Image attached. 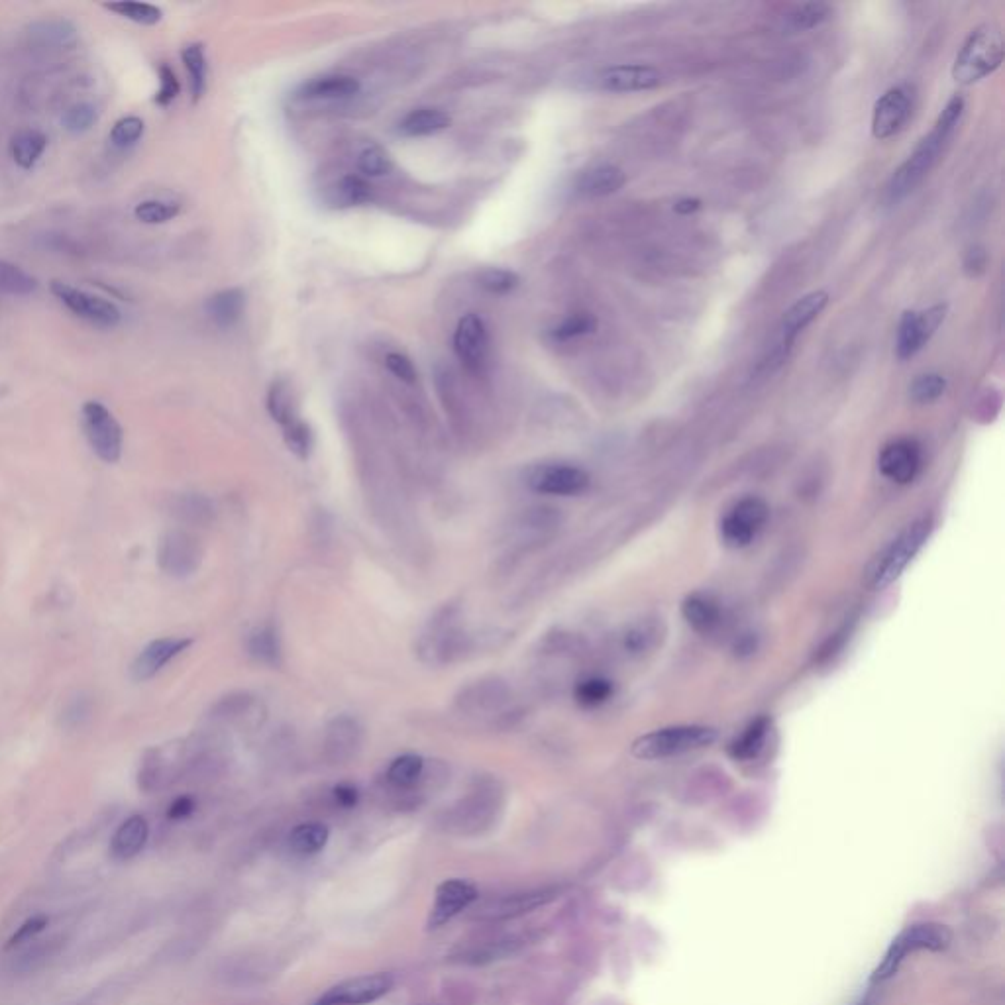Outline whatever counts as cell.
I'll return each mask as SVG.
<instances>
[{
  "label": "cell",
  "mask_w": 1005,
  "mask_h": 1005,
  "mask_svg": "<svg viewBox=\"0 0 1005 1005\" xmlns=\"http://www.w3.org/2000/svg\"><path fill=\"white\" fill-rule=\"evenodd\" d=\"M962 112H964V99L960 95H954L939 114L933 130L917 144L913 154L905 159L900 169L892 175L888 185V199L892 203H898L903 197H907L927 177V173L933 169V165L941 156L943 148L951 140L962 118Z\"/></svg>",
  "instance_id": "1"
},
{
  "label": "cell",
  "mask_w": 1005,
  "mask_h": 1005,
  "mask_svg": "<svg viewBox=\"0 0 1005 1005\" xmlns=\"http://www.w3.org/2000/svg\"><path fill=\"white\" fill-rule=\"evenodd\" d=\"M1004 61V38L1000 28L992 24L978 26L962 44L954 59L953 77L960 85H974L996 69Z\"/></svg>",
  "instance_id": "2"
},
{
  "label": "cell",
  "mask_w": 1005,
  "mask_h": 1005,
  "mask_svg": "<svg viewBox=\"0 0 1005 1005\" xmlns=\"http://www.w3.org/2000/svg\"><path fill=\"white\" fill-rule=\"evenodd\" d=\"M717 741V731L703 725H678L652 731L633 742V754L640 760H662L695 750H703Z\"/></svg>",
  "instance_id": "3"
},
{
  "label": "cell",
  "mask_w": 1005,
  "mask_h": 1005,
  "mask_svg": "<svg viewBox=\"0 0 1005 1005\" xmlns=\"http://www.w3.org/2000/svg\"><path fill=\"white\" fill-rule=\"evenodd\" d=\"M931 530L933 523L929 519H919L903 530L874 562L870 570V585L874 589H884L896 582L905 568L913 562V558L921 552L931 536Z\"/></svg>",
  "instance_id": "4"
},
{
  "label": "cell",
  "mask_w": 1005,
  "mask_h": 1005,
  "mask_svg": "<svg viewBox=\"0 0 1005 1005\" xmlns=\"http://www.w3.org/2000/svg\"><path fill=\"white\" fill-rule=\"evenodd\" d=\"M827 305H829V293L827 291H813V293L801 297L797 303H794L790 307V311L782 318V322H780L776 344L772 346L770 354L762 362V370H778L788 360L797 336L825 311Z\"/></svg>",
  "instance_id": "5"
},
{
  "label": "cell",
  "mask_w": 1005,
  "mask_h": 1005,
  "mask_svg": "<svg viewBox=\"0 0 1005 1005\" xmlns=\"http://www.w3.org/2000/svg\"><path fill=\"white\" fill-rule=\"evenodd\" d=\"M951 939H953V935L945 925L919 923V925L907 927L900 937L890 945L884 960L880 962V966L876 968V972L872 976V982H882V980L892 978L898 972V968L907 954L915 953V951H943L949 947Z\"/></svg>",
  "instance_id": "6"
},
{
  "label": "cell",
  "mask_w": 1005,
  "mask_h": 1005,
  "mask_svg": "<svg viewBox=\"0 0 1005 1005\" xmlns=\"http://www.w3.org/2000/svg\"><path fill=\"white\" fill-rule=\"evenodd\" d=\"M81 424L93 452L106 464H116L122 456L124 432L112 411L101 401H87L81 409Z\"/></svg>",
  "instance_id": "7"
},
{
  "label": "cell",
  "mask_w": 1005,
  "mask_h": 1005,
  "mask_svg": "<svg viewBox=\"0 0 1005 1005\" xmlns=\"http://www.w3.org/2000/svg\"><path fill=\"white\" fill-rule=\"evenodd\" d=\"M52 295L75 317L97 326V328H116L122 320L120 309L105 297L93 295L85 289H79L65 281H52Z\"/></svg>",
  "instance_id": "8"
},
{
  "label": "cell",
  "mask_w": 1005,
  "mask_h": 1005,
  "mask_svg": "<svg viewBox=\"0 0 1005 1005\" xmlns=\"http://www.w3.org/2000/svg\"><path fill=\"white\" fill-rule=\"evenodd\" d=\"M203 562V546L197 536L187 530H169L161 536L158 564L163 574L171 578L193 576Z\"/></svg>",
  "instance_id": "9"
},
{
  "label": "cell",
  "mask_w": 1005,
  "mask_h": 1005,
  "mask_svg": "<svg viewBox=\"0 0 1005 1005\" xmlns=\"http://www.w3.org/2000/svg\"><path fill=\"white\" fill-rule=\"evenodd\" d=\"M770 517L766 501L760 497H744L721 521V540L729 548H744L752 544L764 530Z\"/></svg>",
  "instance_id": "10"
},
{
  "label": "cell",
  "mask_w": 1005,
  "mask_h": 1005,
  "mask_svg": "<svg viewBox=\"0 0 1005 1005\" xmlns=\"http://www.w3.org/2000/svg\"><path fill=\"white\" fill-rule=\"evenodd\" d=\"M470 650V636L452 619V613L430 623L428 633L419 642V652L428 664H450Z\"/></svg>",
  "instance_id": "11"
},
{
  "label": "cell",
  "mask_w": 1005,
  "mask_h": 1005,
  "mask_svg": "<svg viewBox=\"0 0 1005 1005\" xmlns=\"http://www.w3.org/2000/svg\"><path fill=\"white\" fill-rule=\"evenodd\" d=\"M393 988L389 974L377 972L344 980L326 990L315 1005H368L385 998Z\"/></svg>",
  "instance_id": "12"
},
{
  "label": "cell",
  "mask_w": 1005,
  "mask_h": 1005,
  "mask_svg": "<svg viewBox=\"0 0 1005 1005\" xmlns=\"http://www.w3.org/2000/svg\"><path fill=\"white\" fill-rule=\"evenodd\" d=\"M945 313H947L945 305L931 307L923 313H917V311L903 313L900 328H898V340H896L898 358L909 360L915 354H919L925 348V344L931 340L935 330L941 326V322L945 320Z\"/></svg>",
  "instance_id": "13"
},
{
  "label": "cell",
  "mask_w": 1005,
  "mask_h": 1005,
  "mask_svg": "<svg viewBox=\"0 0 1005 1005\" xmlns=\"http://www.w3.org/2000/svg\"><path fill=\"white\" fill-rule=\"evenodd\" d=\"M913 108V93L907 85L886 91L874 105L872 112V134L876 140H888L896 136L907 124Z\"/></svg>",
  "instance_id": "14"
},
{
  "label": "cell",
  "mask_w": 1005,
  "mask_h": 1005,
  "mask_svg": "<svg viewBox=\"0 0 1005 1005\" xmlns=\"http://www.w3.org/2000/svg\"><path fill=\"white\" fill-rule=\"evenodd\" d=\"M591 483L589 474L570 464H550L534 470L529 477V487L542 495L572 497L587 491Z\"/></svg>",
  "instance_id": "15"
},
{
  "label": "cell",
  "mask_w": 1005,
  "mask_h": 1005,
  "mask_svg": "<svg viewBox=\"0 0 1005 1005\" xmlns=\"http://www.w3.org/2000/svg\"><path fill=\"white\" fill-rule=\"evenodd\" d=\"M193 638L187 636H163L152 640L132 662L130 676L134 682L142 684L156 678L159 672L177 656H181L187 648H191Z\"/></svg>",
  "instance_id": "16"
},
{
  "label": "cell",
  "mask_w": 1005,
  "mask_h": 1005,
  "mask_svg": "<svg viewBox=\"0 0 1005 1005\" xmlns=\"http://www.w3.org/2000/svg\"><path fill=\"white\" fill-rule=\"evenodd\" d=\"M454 350L460 362L472 373H479L485 368L489 356V334L485 322L474 313L460 318L454 332Z\"/></svg>",
  "instance_id": "17"
},
{
  "label": "cell",
  "mask_w": 1005,
  "mask_h": 1005,
  "mask_svg": "<svg viewBox=\"0 0 1005 1005\" xmlns=\"http://www.w3.org/2000/svg\"><path fill=\"white\" fill-rule=\"evenodd\" d=\"M477 900L474 884L466 880H446L436 888L434 903L428 915V929H438L460 915Z\"/></svg>",
  "instance_id": "18"
},
{
  "label": "cell",
  "mask_w": 1005,
  "mask_h": 1005,
  "mask_svg": "<svg viewBox=\"0 0 1005 1005\" xmlns=\"http://www.w3.org/2000/svg\"><path fill=\"white\" fill-rule=\"evenodd\" d=\"M878 468L882 476L898 485L911 483L919 470H921V448L915 440L900 438L890 442L880 458H878Z\"/></svg>",
  "instance_id": "19"
},
{
  "label": "cell",
  "mask_w": 1005,
  "mask_h": 1005,
  "mask_svg": "<svg viewBox=\"0 0 1005 1005\" xmlns=\"http://www.w3.org/2000/svg\"><path fill=\"white\" fill-rule=\"evenodd\" d=\"M662 83V75L652 65H615L607 67L599 75V87L609 93H638L656 89Z\"/></svg>",
  "instance_id": "20"
},
{
  "label": "cell",
  "mask_w": 1005,
  "mask_h": 1005,
  "mask_svg": "<svg viewBox=\"0 0 1005 1005\" xmlns=\"http://www.w3.org/2000/svg\"><path fill=\"white\" fill-rule=\"evenodd\" d=\"M28 44L42 52H67L79 42V34L73 22L65 18L38 20L28 26Z\"/></svg>",
  "instance_id": "21"
},
{
  "label": "cell",
  "mask_w": 1005,
  "mask_h": 1005,
  "mask_svg": "<svg viewBox=\"0 0 1005 1005\" xmlns=\"http://www.w3.org/2000/svg\"><path fill=\"white\" fill-rule=\"evenodd\" d=\"M362 746V727L356 719L342 715L330 721L324 735V754L332 762H346L358 754Z\"/></svg>",
  "instance_id": "22"
},
{
  "label": "cell",
  "mask_w": 1005,
  "mask_h": 1005,
  "mask_svg": "<svg viewBox=\"0 0 1005 1005\" xmlns=\"http://www.w3.org/2000/svg\"><path fill=\"white\" fill-rule=\"evenodd\" d=\"M360 89V81L352 75H322L303 83L295 95L303 101H336L356 97Z\"/></svg>",
  "instance_id": "23"
},
{
  "label": "cell",
  "mask_w": 1005,
  "mask_h": 1005,
  "mask_svg": "<svg viewBox=\"0 0 1005 1005\" xmlns=\"http://www.w3.org/2000/svg\"><path fill=\"white\" fill-rule=\"evenodd\" d=\"M148 839H150V825L146 817L132 815L126 821H122L114 831L110 841V854L120 862L132 860L148 845Z\"/></svg>",
  "instance_id": "24"
},
{
  "label": "cell",
  "mask_w": 1005,
  "mask_h": 1005,
  "mask_svg": "<svg viewBox=\"0 0 1005 1005\" xmlns=\"http://www.w3.org/2000/svg\"><path fill=\"white\" fill-rule=\"evenodd\" d=\"M627 183L623 169L617 165H595L582 173L578 181V191L583 197H607L617 193Z\"/></svg>",
  "instance_id": "25"
},
{
  "label": "cell",
  "mask_w": 1005,
  "mask_h": 1005,
  "mask_svg": "<svg viewBox=\"0 0 1005 1005\" xmlns=\"http://www.w3.org/2000/svg\"><path fill=\"white\" fill-rule=\"evenodd\" d=\"M552 892H530V894H513L505 896L501 900L489 901L481 909V917L487 919H509V917H519L523 913H529L532 909L548 903L552 900Z\"/></svg>",
  "instance_id": "26"
},
{
  "label": "cell",
  "mask_w": 1005,
  "mask_h": 1005,
  "mask_svg": "<svg viewBox=\"0 0 1005 1005\" xmlns=\"http://www.w3.org/2000/svg\"><path fill=\"white\" fill-rule=\"evenodd\" d=\"M450 124L452 118L440 108H417L399 122L397 130L407 138H423L446 130Z\"/></svg>",
  "instance_id": "27"
},
{
  "label": "cell",
  "mask_w": 1005,
  "mask_h": 1005,
  "mask_svg": "<svg viewBox=\"0 0 1005 1005\" xmlns=\"http://www.w3.org/2000/svg\"><path fill=\"white\" fill-rule=\"evenodd\" d=\"M684 619L688 621L689 627H693L699 633H713L721 625V609L715 599L703 593H693L682 605Z\"/></svg>",
  "instance_id": "28"
},
{
  "label": "cell",
  "mask_w": 1005,
  "mask_h": 1005,
  "mask_svg": "<svg viewBox=\"0 0 1005 1005\" xmlns=\"http://www.w3.org/2000/svg\"><path fill=\"white\" fill-rule=\"evenodd\" d=\"M48 148V136L40 130L26 128L12 136L10 158L20 169H32Z\"/></svg>",
  "instance_id": "29"
},
{
  "label": "cell",
  "mask_w": 1005,
  "mask_h": 1005,
  "mask_svg": "<svg viewBox=\"0 0 1005 1005\" xmlns=\"http://www.w3.org/2000/svg\"><path fill=\"white\" fill-rule=\"evenodd\" d=\"M246 307V295L242 289H224L212 295L207 301V315L220 328H230L238 322Z\"/></svg>",
  "instance_id": "30"
},
{
  "label": "cell",
  "mask_w": 1005,
  "mask_h": 1005,
  "mask_svg": "<svg viewBox=\"0 0 1005 1005\" xmlns=\"http://www.w3.org/2000/svg\"><path fill=\"white\" fill-rule=\"evenodd\" d=\"M458 701L466 711L497 709L499 705H503L507 701V688L497 680L477 682L474 686L466 689Z\"/></svg>",
  "instance_id": "31"
},
{
  "label": "cell",
  "mask_w": 1005,
  "mask_h": 1005,
  "mask_svg": "<svg viewBox=\"0 0 1005 1005\" xmlns=\"http://www.w3.org/2000/svg\"><path fill=\"white\" fill-rule=\"evenodd\" d=\"M423 776L424 758L419 754H403V756L395 758L385 772L387 784L397 790L415 788Z\"/></svg>",
  "instance_id": "32"
},
{
  "label": "cell",
  "mask_w": 1005,
  "mask_h": 1005,
  "mask_svg": "<svg viewBox=\"0 0 1005 1005\" xmlns=\"http://www.w3.org/2000/svg\"><path fill=\"white\" fill-rule=\"evenodd\" d=\"M181 59L189 73V87L193 103H199L207 91V55L203 44H189L183 48Z\"/></svg>",
  "instance_id": "33"
},
{
  "label": "cell",
  "mask_w": 1005,
  "mask_h": 1005,
  "mask_svg": "<svg viewBox=\"0 0 1005 1005\" xmlns=\"http://www.w3.org/2000/svg\"><path fill=\"white\" fill-rule=\"evenodd\" d=\"M267 411L281 428L299 419L293 391L287 381H275L267 393Z\"/></svg>",
  "instance_id": "34"
},
{
  "label": "cell",
  "mask_w": 1005,
  "mask_h": 1005,
  "mask_svg": "<svg viewBox=\"0 0 1005 1005\" xmlns=\"http://www.w3.org/2000/svg\"><path fill=\"white\" fill-rule=\"evenodd\" d=\"M328 827L322 823H303L289 835V848L299 856L317 854L328 843Z\"/></svg>",
  "instance_id": "35"
},
{
  "label": "cell",
  "mask_w": 1005,
  "mask_h": 1005,
  "mask_svg": "<svg viewBox=\"0 0 1005 1005\" xmlns=\"http://www.w3.org/2000/svg\"><path fill=\"white\" fill-rule=\"evenodd\" d=\"M38 289V279L20 265L0 260V295L26 297Z\"/></svg>",
  "instance_id": "36"
},
{
  "label": "cell",
  "mask_w": 1005,
  "mask_h": 1005,
  "mask_svg": "<svg viewBox=\"0 0 1005 1005\" xmlns=\"http://www.w3.org/2000/svg\"><path fill=\"white\" fill-rule=\"evenodd\" d=\"M248 652L262 664L277 666L281 662V642L277 631L271 625H265L252 633L248 640Z\"/></svg>",
  "instance_id": "37"
},
{
  "label": "cell",
  "mask_w": 1005,
  "mask_h": 1005,
  "mask_svg": "<svg viewBox=\"0 0 1005 1005\" xmlns=\"http://www.w3.org/2000/svg\"><path fill=\"white\" fill-rule=\"evenodd\" d=\"M768 731H770L768 719L754 721L752 725H748V729L742 733L741 737L731 744V754L737 760H752V758H756L762 752L764 744H766Z\"/></svg>",
  "instance_id": "38"
},
{
  "label": "cell",
  "mask_w": 1005,
  "mask_h": 1005,
  "mask_svg": "<svg viewBox=\"0 0 1005 1005\" xmlns=\"http://www.w3.org/2000/svg\"><path fill=\"white\" fill-rule=\"evenodd\" d=\"M103 8L134 22V24H140V26H156L163 18L161 8L154 6V4H146V2L120 0V2H106L103 4Z\"/></svg>",
  "instance_id": "39"
},
{
  "label": "cell",
  "mask_w": 1005,
  "mask_h": 1005,
  "mask_svg": "<svg viewBox=\"0 0 1005 1005\" xmlns=\"http://www.w3.org/2000/svg\"><path fill=\"white\" fill-rule=\"evenodd\" d=\"M144 132L146 124L140 116H122L114 122L108 140L116 150H130L142 140Z\"/></svg>",
  "instance_id": "40"
},
{
  "label": "cell",
  "mask_w": 1005,
  "mask_h": 1005,
  "mask_svg": "<svg viewBox=\"0 0 1005 1005\" xmlns=\"http://www.w3.org/2000/svg\"><path fill=\"white\" fill-rule=\"evenodd\" d=\"M173 513L191 525H203L212 517L211 503L201 495H183L173 503Z\"/></svg>",
  "instance_id": "41"
},
{
  "label": "cell",
  "mask_w": 1005,
  "mask_h": 1005,
  "mask_svg": "<svg viewBox=\"0 0 1005 1005\" xmlns=\"http://www.w3.org/2000/svg\"><path fill=\"white\" fill-rule=\"evenodd\" d=\"M831 16V6L829 4H823V2H811V4H801L797 6L794 12L788 16V22H790V28L799 32V30H813L817 26H821L825 20H829Z\"/></svg>",
  "instance_id": "42"
},
{
  "label": "cell",
  "mask_w": 1005,
  "mask_h": 1005,
  "mask_svg": "<svg viewBox=\"0 0 1005 1005\" xmlns=\"http://www.w3.org/2000/svg\"><path fill=\"white\" fill-rule=\"evenodd\" d=\"M179 212H181V207L177 203L161 201V199H148V201H142L134 207L136 220H140L142 224H152V226L173 220Z\"/></svg>",
  "instance_id": "43"
},
{
  "label": "cell",
  "mask_w": 1005,
  "mask_h": 1005,
  "mask_svg": "<svg viewBox=\"0 0 1005 1005\" xmlns=\"http://www.w3.org/2000/svg\"><path fill=\"white\" fill-rule=\"evenodd\" d=\"M281 430H283V438H285L287 448L297 458L307 460L311 456V452H313V432H311V426L299 417L297 421L283 426Z\"/></svg>",
  "instance_id": "44"
},
{
  "label": "cell",
  "mask_w": 1005,
  "mask_h": 1005,
  "mask_svg": "<svg viewBox=\"0 0 1005 1005\" xmlns=\"http://www.w3.org/2000/svg\"><path fill=\"white\" fill-rule=\"evenodd\" d=\"M97 120H99V110L91 103H77V105L69 106L61 116V124L69 134H85L95 126Z\"/></svg>",
  "instance_id": "45"
},
{
  "label": "cell",
  "mask_w": 1005,
  "mask_h": 1005,
  "mask_svg": "<svg viewBox=\"0 0 1005 1005\" xmlns=\"http://www.w3.org/2000/svg\"><path fill=\"white\" fill-rule=\"evenodd\" d=\"M595 330H597V318L589 315V313H576L572 317L564 318L552 330V338L558 340V342H568V340H576V338L587 336V334H591Z\"/></svg>",
  "instance_id": "46"
},
{
  "label": "cell",
  "mask_w": 1005,
  "mask_h": 1005,
  "mask_svg": "<svg viewBox=\"0 0 1005 1005\" xmlns=\"http://www.w3.org/2000/svg\"><path fill=\"white\" fill-rule=\"evenodd\" d=\"M945 391H947V379L939 373L919 375L909 389L911 399L919 405H927V403L937 401L939 397H943Z\"/></svg>",
  "instance_id": "47"
},
{
  "label": "cell",
  "mask_w": 1005,
  "mask_h": 1005,
  "mask_svg": "<svg viewBox=\"0 0 1005 1005\" xmlns=\"http://www.w3.org/2000/svg\"><path fill=\"white\" fill-rule=\"evenodd\" d=\"M371 199V187L358 175H346L336 187V201L342 207L364 205Z\"/></svg>",
  "instance_id": "48"
},
{
  "label": "cell",
  "mask_w": 1005,
  "mask_h": 1005,
  "mask_svg": "<svg viewBox=\"0 0 1005 1005\" xmlns=\"http://www.w3.org/2000/svg\"><path fill=\"white\" fill-rule=\"evenodd\" d=\"M479 287L485 289L487 293H493V295H507L511 291H515L521 283V277L511 271V269H485L481 275H479Z\"/></svg>",
  "instance_id": "49"
},
{
  "label": "cell",
  "mask_w": 1005,
  "mask_h": 1005,
  "mask_svg": "<svg viewBox=\"0 0 1005 1005\" xmlns=\"http://www.w3.org/2000/svg\"><path fill=\"white\" fill-rule=\"evenodd\" d=\"M613 695V684L603 678H587L578 684L576 699L583 707H597L609 701Z\"/></svg>",
  "instance_id": "50"
},
{
  "label": "cell",
  "mask_w": 1005,
  "mask_h": 1005,
  "mask_svg": "<svg viewBox=\"0 0 1005 1005\" xmlns=\"http://www.w3.org/2000/svg\"><path fill=\"white\" fill-rule=\"evenodd\" d=\"M391 167H393V161L389 158V154L379 146H368L358 156V169L368 177L387 175L391 171Z\"/></svg>",
  "instance_id": "51"
},
{
  "label": "cell",
  "mask_w": 1005,
  "mask_h": 1005,
  "mask_svg": "<svg viewBox=\"0 0 1005 1005\" xmlns=\"http://www.w3.org/2000/svg\"><path fill=\"white\" fill-rule=\"evenodd\" d=\"M48 923H50V919H48L46 915H36V917L26 919V921H24V923H22V925L14 931V935L8 939L6 949H8V951H12V949H16V947H22V945L32 943V941H34V939H36V937H38V935H40V933L48 927Z\"/></svg>",
  "instance_id": "52"
},
{
  "label": "cell",
  "mask_w": 1005,
  "mask_h": 1005,
  "mask_svg": "<svg viewBox=\"0 0 1005 1005\" xmlns=\"http://www.w3.org/2000/svg\"><path fill=\"white\" fill-rule=\"evenodd\" d=\"M179 91H181V85H179L175 71L167 63H161L159 65V89L158 95H156V105H171L179 97Z\"/></svg>",
  "instance_id": "53"
},
{
  "label": "cell",
  "mask_w": 1005,
  "mask_h": 1005,
  "mask_svg": "<svg viewBox=\"0 0 1005 1005\" xmlns=\"http://www.w3.org/2000/svg\"><path fill=\"white\" fill-rule=\"evenodd\" d=\"M385 366L397 379H401V381H405L409 385H413L417 381V370H415L413 362L405 354H399V352L387 354L385 356Z\"/></svg>",
  "instance_id": "54"
},
{
  "label": "cell",
  "mask_w": 1005,
  "mask_h": 1005,
  "mask_svg": "<svg viewBox=\"0 0 1005 1005\" xmlns=\"http://www.w3.org/2000/svg\"><path fill=\"white\" fill-rule=\"evenodd\" d=\"M89 713H91V705H89L87 701H83V699H77V701H73V703L69 705V709L65 711L63 721H65V725H69V727H77V725H81V721H83V719H87V717H89Z\"/></svg>",
  "instance_id": "55"
},
{
  "label": "cell",
  "mask_w": 1005,
  "mask_h": 1005,
  "mask_svg": "<svg viewBox=\"0 0 1005 1005\" xmlns=\"http://www.w3.org/2000/svg\"><path fill=\"white\" fill-rule=\"evenodd\" d=\"M195 811V799L189 797V795H181L177 797L169 809H167V817L173 819V821H179V819H187L191 813Z\"/></svg>",
  "instance_id": "56"
},
{
  "label": "cell",
  "mask_w": 1005,
  "mask_h": 1005,
  "mask_svg": "<svg viewBox=\"0 0 1005 1005\" xmlns=\"http://www.w3.org/2000/svg\"><path fill=\"white\" fill-rule=\"evenodd\" d=\"M332 794H334L336 803H338L340 807H344V809L356 807V803H358V799H360V792H358V788H356V786H352V784H338V786L334 788V792H332Z\"/></svg>",
  "instance_id": "57"
},
{
  "label": "cell",
  "mask_w": 1005,
  "mask_h": 1005,
  "mask_svg": "<svg viewBox=\"0 0 1005 1005\" xmlns=\"http://www.w3.org/2000/svg\"><path fill=\"white\" fill-rule=\"evenodd\" d=\"M964 267H966V271H970L972 275H976V273L984 271V267H986V254H984L982 250H970V252H968V258H966V262H964Z\"/></svg>",
  "instance_id": "58"
},
{
  "label": "cell",
  "mask_w": 1005,
  "mask_h": 1005,
  "mask_svg": "<svg viewBox=\"0 0 1005 1005\" xmlns=\"http://www.w3.org/2000/svg\"><path fill=\"white\" fill-rule=\"evenodd\" d=\"M701 209V201L699 199H680L676 205H674V211L678 214H693Z\"/></svg>",
  "instance_id": "59"
}]
</instances>
